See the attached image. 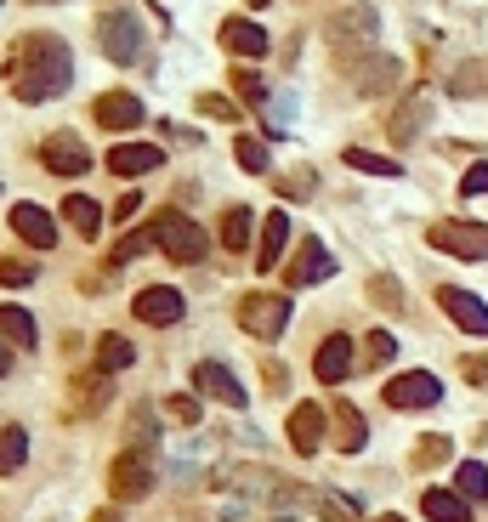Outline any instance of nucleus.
<instances>
[{
	"label": "nucleus",
	"mask_w": 488,
	"mask_h": 522,
	"mask_svg": "<svg viewBox=\"0 0 488 522\" xmlns=\"http://www.w3.org/2000/svg\"><path fill=\"white\" fill-rule=\"evenodd\" d=\"M233 91H239L244 103H256V108L267 103V80L256 69H233Z\"/></svg>",
	"instance_id": "34"
},
{
	"label": "nucleus",
	"mask_w": 488,
	"mask_h": 522,
	"mask_svg": "<svg viewBox=\"0 0 488 522\" xmlns=\"http://www.w3.org/2000/svg\"><path fill=\"white\" fill-rule=\"evenodd\" d=\"M250 6H267V0H250Z\"/></svg>",
	"instance_id": "49"
},
{
	"label": "nucleus",
	"mask_w": 488,
	"mask_h": 522,
	"mask_svg": "<svg viewBox=\"0 0 488 522\" xmlns=\"http://www.w3.org/2000/svg\"><path fill=\"white\" fill-rule=\"evenodd\" d=\"M398 57H369L364 63V80H358V91L364 97H375V91H398Z\"/></svg>",
	"instance_id": "26"
},
{
	"label": "nucleus",
	"mask_w": 488,
	"mask_h": 522,
	"mask_svg": "<svg viewBox=\"0 0 488 522\" xmlns=\"http://www.w3.org/2000/svg\"><path fill=\"white\" fill-rule=\"evenodd\" d=\"M239 324L256 341H279L284 330H290V296H267V290H250V296L239 301Z\"/></svg>",
	"instance_id": "4"
},
{
	"label": "nucleus",
	"mask_w": 488,
	"mask_h": 522,
	"mask_svg": "<svg viewBox=\"0 0 488 522\" xmlns=\"http://www.w3.org/2000/svg\"><path fill=\"white\" fill-rule=\"evenodd\" d=\"M199 114H205V120H244V114L227 103V97H210V91L199 97Z\"/></svg>",
	"instance_id": "39"
},
{
	"label": "nucleus",
	"mask_w": 488,
	"mask_h": 522,
	"mask_svg": "<svg viewBox=\"0 0 488 522\" xmlns=\"http://www.w3.org/2000/svg\"><path fill=\"white\" fill-rule=\"evenodd\" d=\"M426 244L443 250V256H460V261H488V227L483 222H432L426 227Z\"/></svg>",
	"instance_id": "5"
},
{
	"label": "nucleus",
	"mask_w": 488,
	"mask_h": 522,
	"mask_svg": "<svg viewBox=\"0 0 488 522\" xmlns=\"http://www.w3.org/2000/svg\"><path fill=\"white\" fill-rule=\"evenodd\" d=\"M12 233H18L23 244H35V250H52V244H57V222L40 205H18V210H12Z\"/></svg>",
	"instance_id": "17"
},
{
	"label": "nucleus",
	"mask_w": 488,
	"mask_h": 522,
	"mask_svg": "<svg viewBox=\"0 0 488 522\" xmlns=\"http://www.w3.org/2000/svg\"><path fill=\"white\" fill-rule=\"evenodd\" d=\"M454 494H466V500H488V471L477 466V460H466V466L454 471Z\"/></svg>",
	"instance_id": "31"
},
{
	"label": "nucleus",
	"mask_w": 488,
	"mask_h": 522,
	"mask_svg": "<svg viewBox=\"0 0 488 522\" xmlns=\"http://www.w3.org/2000/svg\"><path fill=\"white\" fill-rule=\"evenodd\" d=\"M193 386L205 392V398L227 403V409H244V386L233 381V369L216 364V358H205V364H193Z\"/></svg>",
	"instance_id": "12"
},
{
	"label": "nucleus",
	"mask_w": 488,
	"mask_h": 522,
	"mask_svg": "<svg viewBox=\"0 0 488 522\" xmlns=\"http://www.w3.org/2000/svg\"><path fill=\"white\" fill-rule=\"evenodd\" d=\"M23 460H29V432H23V426H6V432H0V477H12Z\"/></svg>",
	"instance_id": "27"
},
{
	"label": "nucleus",
	"mask_w": 488,
	"mask_h": 522,
	"mask_svg": "<svg viewBox=\"0 0 488 522\" xmlns=\"http://www.w3.org/2000/svg\"><path fill=\"white\" fill-rule=\"evenodd\" d=\"M284 244H290V210H273L262 227V250H256V267H262V273H273L284 261Z\"/></svg>",
	"instance_id": "20"
},
{
	"label": "nucleus",
	"mask_w": 488,
	"mask_h": 522,
	"mask_svg": "<svg viewBox=\"0 0 488 522\" xmlns=\"http://www.w3.org/2000/svg\"><path fill=\"white\" fill-rule=\"evenodd\" d=\"M0 335L18 341V347H35V318L23 313V307H0Z\"/></svg>",
	"instance_id": "28"
},
{
	"label": "nucleus",
	"mask_w": 488,
	"mask_h": 522,
	"mask_svg": "<svg viewBox=\"0 0 488 522\" xmlns=\"http://www.w3.org/2000/svg\"><path fill=\"white\" fill-rule=\"evenodd\" d=\"M148 488H154V466H148L137 449H125L120 460L108 466V494H114V500H142Z\"/></svg>",
	"instance_id": "7"
},
{
	"label": "nucleus",
	"mask_w": 488,
	"mask_h": 522,
	"mask_svg": "<svg viewBox=\"0 0 488 522\" xmlns=\"http://www.w3.org/2000/svg\"><path fill=\"white\" fill-rule=\"evenodd\" d=\"M335 273V256L324 250V239H301L296 261H290V273H284V284L290 290H307V284H324Z\"/></svg>",
	"instance_id": "10"
},
{
	"label": "nucleus",
	"mask_w": 488,
	"mask_h": 522,
	"mask_svg": "<svg viewBox=\"0 0 488 522\" xmlns=\"http://www.w3.org/2000/svg\"><path fill=\"white\" fill-rule=\"evenodd\" d=\"M142 250H154V233H131V239H120V250H114V267H125V261H137Z\"/></svg>",
	"instance_id": "36"
},
{
	"label": "nucleus",
	"mask_w": 488,
	"mask_h": 522,
	"mask_svg": "<svg viewBox=\"0 0 488 522\" xmlns=\"http://www.w3.org/2000/svg\"><path fill=\"white\" fill-rule=\"evenodd\" d=\"M477 193H488V165H477V171L460 176V199H477Z\"/></svg>",
	"instance_id": "42"
},
{
	"label": "nucleus",
	"mask_w": 488,
	"mask_h": 522,
	"mask_svg": "<svg viewBox=\"0 0 488 522\" xmlns=\"http://www.w3.org/2000/svg\"><path fill=\"white\" fill-rule=\"evenodd\" d=\"M352 165V171H364V176H398L403 165H392V159H381V154H369V148H347V154H341Z\"/></svg>",
	"instance_id": "33"
},
{
	"label": "nucleus",
	"mask_w": 488,
	"mask_h": 522,
	"mask_svg": "<svg viewBox=\"0 0 488 522\" xmlns=\"http://www.w3.org/2000/svg\"><path fill=\"white\" fill-rule=\"evenodd\" d=\"M460 375H466L471 386H488V352H483V358H466V364H460Z\"/></svg>",
	"instance_id": "43"
},
{
	"label": "nucleus",
	"mask_w": 488,
	"mask_h": 522,
	"mask_svg": "<svg viewBox=\"0 0 488 522\" xmlns=\"http://www.w3.org/2000/svg\"><path fill=\"white\" fill-rule=\"evenodd\" d=\"M335 449L341 454H358L369 443V426H364V415H358V409H352V403H335Z\"/></svg>",
	"instance_id": "23"
},
{
	"label": "nucleus",
	"mask_w": 488,
	"mask_h": 522,
	"mask_svg": "<svg viewBox=\"0 0 488 522\" xmlns=\"http://www.w3.org/2000/svg\"><path fill=\"white\" fill-rule=\"evenodd\" d=\"M6 80L18 91V103H52V97L69 91L74 57L57 35H29V40L12 46V57H6Z\"/></svg>",
	"instance_id": "1"
},
{
	"label": "nucleus",
	"mask_w": 488,
	"mask_h": 522,
	"mask_svg": "<svg viewBox=\"0 0 488 522\" xmlns=\"http://www.w3.org/2000/svg\"><path fill=\"white\" fill-rule=\"evenodd\" d=\"M381 398L392 403V409H432V403L443 398V386H437V375H426V369H409L398 381H386Z\"/></svg>",
	"instance_id": "8"
},
{
	"label": "nucleus",
	"mask_w": 488,
	"mask_h": 522,
	"mask_svg": "<svg viewBox=\"0 0 488 522\" xmlns=\"http://www.w3.org/2000/svg\"><path fill=\"white\" fill-rule=\"evenodd\" d=\"M148 233H154V244H159V250H165L171 261H182V267H193V261H205V250H210L205 227L193 222V216H182V210H159Z\"/></svg>",
	"instance_id": "2"
},
{
	"label": "nucleus",
	"mask_w": 488,
	"mask_h": 522,
	"mask_svg": "<svg viewBox=\"0 0 488 522\" xmlns=\"http://www.w3.org/2000/svg\"><path fill=\"white\" fill-rule=\"evenodd\" d=\"M6 369H12V352H6V347H0V375H6Z\"/></svg>",
	"instance_id": "47"
},
{
	"label": "nucleus",
	"mask_w": 488,
	"mask_h": 522,
	"mask_svg": "<svg viewBox=\"0 0 488 522\" xmlns=\"http://www.w3.org/2000/svg\"><path fill=\"white\" fill-rule=\"evenodd\" d=\"M369 296L381 301L386 313H403V296H398V279H375V284H369Z\"/></svg>",
	"instance_id": "40"
},
{
	"label": "nucleus",
	"mask_w": 488,
	"mask_h": 522,
	"mask_svg": "<svg viewBox=\"0 0 488 522\" xmlns=\"http://www.w3.org/2000/svg\"><path fill=\"white\" fill-rule=\"evenodd\" d=\"M222 244L233 250V256H239L244 244H250V210H244V205H233V210L222 216Z\"/></svg>",
	"instance_id": "30"
},
{
	"label": "nucleus",
	"mask_w": 488,
	"mask_h": 522,
	"mask_svg": "<svg viewBox=\"0 0 488 522\" xmlns=\"http://www.w3.org/2000/svg\"><path fill=\"white\" fill-rule=\"evenodd\" d=\"M324 409L318 403H296L290 409V443H296V454H318V443H324Z\"/></svg>",
	"instance_id": "16"
},
{
	"label": "nucleus",
	"mask_w": 488,
	"mask_h": 522,
	"mask_svg": "<svg viewBox=\"0 0 488 522\" xmlns=\"http://www.w3.org/2000/svg\"><path fill=\"white\" fill-rule=\"evenodd\" d=\"M131 313H137L142 324H159V330H165V324H176V318L188 313V301L176 296L171 284H148V290L131 301Z\"/></svg>",
	"instance_id": "11"
},
{
	"label": "nucleus",
	"mask_w": 488,
	"mask_h": 522,
	"mask_svg": "<svg viewBox=\"0 0 488 522\" xmlns=\"http://www.w3.org/2000/svg\"><path fill=\"white\" fill-rule=\"evenodd\" d=\"M154 165H165V154H159L154 142H125V148H108V171H114V176H142V171H154Z\"/></svg>",
	"instance_id": "18"
},
{
	"label": "nucleus",
	"mask_w": 488,
	"mask_h": 522,
	"mask_svg": "<svg viewBox=\"0 0 488 522\" xmlns=\"http://www.w3.org/2000/svg\"><path fill=\"white\" fill-rule=\"evenodd\" d=\"M222 46L233 57H267V35L256 29L250 18H227L222 23Z\"/></svg>",
	"instance_id": "21"
},
{
	"label": "nucleus",
	"mask_w": 488,
	"mask_h": 522,
	"mask_svg": "<svg viewBox=\"0 0 488 522\" xmlns=\"http://www.w3.org/2000/svg\"><path fill=\"white\" fill-rule=\"evenodd\" d=\"M137 210H142V199H137V193H125L120 205L108 210V216H114V222H131V216H137Z\"/></svg>",
	"instance_id": "46"
},
{
	"label": "nucleus",
	"mask_w": 488,
	"mask_h": 522,
	"mask_svg": "<svg viewBox=\"0 0 488 522\" xmlns=\"http://www.w3.org/2000/svg\"><path fill=\"white\" fill-rule=\"evenodd\" d=\"M375 522H403V517H392V511H386V517H375Z\"/></svg>",
	"instance_id": "48"
},
{
	"label": "nucleus",
	"mask_w": 488,
	"mask_h": 522,
	"mask_svg": "<svg viewBox=\"0 0 488 522\" xmlns=\"http://www.w3.org/2000/svg\"><path fill=\"white\" fill-rule=\"evenodd\" d=\"M443 460H449V437H426L415 449V466H443Z\"/></svg>",
	"instance_id": "38"
},
{
	"label": "nucleus",
	"mask_w": 488,
	"mask_h": 522,
	"mask_svg": "<svg viewBox=\"0 0 488 522\" xmlns=\"http://www.w3.org/2000/svg\"><path fill=\"white\" fill-rule=\"evenodd\" d=\"M165 409H171L176 420H199V398H171Z\"/></svg>",
	"instance_id": "45"
},
{
	"label": "nucleus",
	"mask_w": 488,
	"mask_h": 522,
	"mask_svg": "<svg viewBox=\"0 0 488 522\" xmlns=\"http://www.w3.org/2000/svg\"><path fill=\"white\" fill-rule=\"evenodd\" d=\"M313 375H318L324 386H341V381H347V375H352V341H347V335H330V341L318 347Z\"/></svg>",
	"instance_id": "15"
},
{
	"label": "nucleus",
	"mask_w": 488,
	"mask_h": 522,
	"mask_svg": "<svg viewBox=\"0 0 488 522\" xmlns=\"http://www.w3.org/2000/svg\"><path fill=\"white\" fill-rule=\"evenodd\" d=\"M449 91L454 97H488V57H471L449 74Z\"/></svg>",
	"instance_id": "24"
},
{
	"label": "nucleus",
	"mask_w": 488,
	"mask_h": 522,
	"mask_svg": "<svg viewBox=\"0 0 488 522\" xmlns=\"http://www.w3.org/2000/svg\"><path fill=\"white\" fill-rule=\"evenodd\" d=\"M279 193H284V199H307V193H313V171H296V176H279Z\"/></svg>",
	"instance_id": "41"
},
{
	"label": "nucleus",
	"mask_w": 488,
	"mask_h": 522,
	"mask_svg": "<svg viewBox=\"0 0 488 522\" xmlns=\"http://www.w3.org/2000/svg\"><path fill=\"white\" fill-rule=\"evenodd\" d=\"M97 403H103V381L86 375V381H80V409H97Z\"/></svg>",
	"instance_id": "44"
},
{
	"label": "nucleus",
	"mask_w": 488,
	"mask_h": 522,
	"mask_svg": "<svg viewBox=\"0 0 488 522\" xmlns=\"http://www.w3.org/2000/svg\"><path fill=\"white\" fill-rule=\"evenodd\" d=\"M426 114H432V97H426V91H409V97H403V108L392 114V125H386V131H392V142H398V148H409V142L420 137V120H426Z\"/></svg>",
	"instance_id": "19"
},
{
	"label": "nucleus",
	"mask_w": 488,
	"mask_h": 522,
	"mask_svg": "<svg viewBox=\"0 0 488 522\" xmlns=\"http://www.w3.org/2000/svg\"><path fill=\"white\" fill-rule=\"evenodd\" d=\"M97 40H103L108 63H137L142 57V18L131 6H108L103 23H97Z\"/></svg>",
	"instance_id": "3"
},
{
	"label": "nucleus",
	"mask_w": 488,
	"mask_h": 522,
	"mask_svg": "<svg viewBox=\"0 0 488 522\" xmlns=\"http://www.w3.org/2000/svg\"><path fill=\"white\" fill-rule=\"evenodd\" d=\"M63 210H69V222L80 239H97V233H103V205H97V199L74 193V199H63Z\"/></svg>",
	"instance_id": "25"
},
{
	"label": "nucleus",
	"mask_w": 488,
	"mask_h": 522,
	"mask_svg": "<svg viewBox=\"0 0 488 522\" xmlns=\"http://www.w3.org/2000/svg\"><path fill=\"white\" fill-rule=\"evenodd\" d=\"M233 159H239V171L262 176L267 171V142L262 137H239V142H233Z\"/></svg>",
	"instance_id": "32"
},
{
	"label": "nucleus",
	"mask_w": 488,
	"mask_h": 522,
	"mask_svg": "<svg viewBox=\"0 0 488 522\" xmlns=\"http://www.w3.org/2000/svg\"><path fill=\"white\" fill-rule=\"evenodd\" d=\"M40 165H46L52 176H86L91 154H86V142L74 137V131H57V137L40 142Z\"/></svg>",
	"instance_id": "6"
},
{
	"label": "nucleus",
	"mask_w": 488,
	"mask_h": 522,
	"mask_svg": "<svg viewBox=\"0 0 488 522\" xmlns=\"http://www.w3.org/2000/svg\"><path fill=\"white\" fill-rule=\"evenodd\" d=\"M142 120H148V114H142V103L131 91H103V97H97V125H103V131H137Z\"/></svg>",
	"instance_id": "14"
},
{
	"label": "nucleus",
	"mask_w": 488,
	"mask_h": 522,
	"mask_svg": "<svg viewBox=\"0 0 488 522\" xmlns=\"http://www.w3.org/2000/svg\"><path fill=\"white\" fill-rule=\"evenodd\" d=\"M131 358H137V347H131L125 335H103V341H97V364H103V375L108 369H125Z\"/></svg>",
	"instance_id": "29"
},
{
	"label": "nucleus",
	"mask_w": 488,
	"mask_h": 522,
	"mask_svg": "<svg viewBox=\"0 0 488 522\" xmlns=\"http://www.w3.org/2000/svg\"><path fill=\"white\" fill-rule=\"evenodd\" d=\"M0 284H6V290L35 284V261H0Z\"/></svg>",
	"instance_id": "35"
},
{
	"label": "nucleus",
	"mask_w": 488,
	"mask_h": 522,
	"mask_svg": "<svg viewBox=\"0 0 488 522\" xmlns=\"http://www.w3.org/2000/svg\"><path fill=\"white\" fill-rule=\"evenodd\" d=\"M392 358H398V341H392L386 330H375L369 335V364L381 369V364H392Z\"/></svg>",
	"instance_id": "37"
},
{
	"label": "nucleus",
	"mask_w": 488,
	"mask_h": 522,
	"mask_svg": "<svg viewBox=\"0 0 488 522\" xmlns=\"http://www.w3.org/2000/svg\"><path fill=\"white\" fill-rule=\"evenodd\" d=\"M437 301H443V313H449L466 335H488V307L471 296V290H454V284H443V290H437Z\"/></svg>",
	"instance_id": "13"
},
{
	"label": "nucleus",
	"mask_w": 488,
	"mask_h": 522,
	"mask_svg": "<svg viewBox=\"0 0 488 522\" xmlns=\"http://www.w3.org/2000/svg\"><path fill=\"white\" fill-rule=\"evenodd\" d=\"M420 511H426L432 522H466L471 500L466 494H454V488H426V494H420Z\"/></svg>",
	"instance_id": "22"
},
{
	"label": "nucleus",
	"mask_w": 488,
	"mask_h": 522,
	"mask_svg": "<svg viewBox=\"0 0 488 522\" xmlns=\"http://www.w3.org/2000/svg\"><path fill=\"white\" fill-rule=\"evenodd\" d=\"M375 29H381V12H375V6H347V12L330 23V40H335V52H358V46L375 40Z\"/></svg>",
	"instance_id": "9"
}]
</instances>
